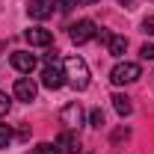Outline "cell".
I'll return each mask as SVG.
<instances>
[{
  "label": "cell",
  "instance_id": "obj_21",
  "mask_svg": "<svg viewBox=\"0 0 154 154\" xmlns=\"http://www.w3.org/2000/svg\"><path fill=\"white\" fill-rule=\"evenodd\" d=\"M18 136H21V139H27V136H30V128H27V125H21V128H18Z\"/></svg>",
  "mask_w": 154,
  "mask_h": 154
},
{
  "label": "cell",
  "instance_id": "obj_3",
  "mask_svg": "<svg viewBox=\"0 0 154 154\" xmlns=\"http://www.w3.org/2000/svg\"><path fill=\"white\" fill-rule=\"evenodd\" d=\"M92 38H98L95 21L83 18V21H77L74 27H71V42H74V45H86V42H92Z\"/></svg>",
  "mask_w": 154,
  "mask_h": 154
},
{
  "label": "cell",
  "instance_id": "obj_15",
  "mask_svg": "<svg viewBox=\"0 0 154 154\" xmlns=\"http://www.w3.org/2000/svg\"><path fill=\"white\" fill-rule=\"evenodd\" d=\"M33 154H57V148H54L51 142H38L36 148H33Z\"/></svg>",
  "mask_w": 154,
  "mask_h": 154
},
{
  "label": "cell",
  "instance_id": "obj_9",
  "mask_svg": "<svg viewBox=\"0 0 154 154\" xmlns=\"http://www.w3.org/2000/svg\"><path fill=\"white\" fill-rule=\"evenodd\" d=\"M24 38H27L30 45H36V48H48V45L54 42V33L45 30V27H30V30L24 33Z\"/></svg>",
  "mask_w": 154,
  "mask_h": 154
},
{
  "label": "cell",
  "instance_id": "obj_2",
  "mask_svg": "<svg viewBox=\"0 0 154 154\" xmlns=\"http://www.w3.org/2000/svg\"><path fill=\"white\" fill-rule=\"evenodd\" d=\"M142 77V68L136 65V62H119L113 71H110V80H113L116 86H128V83H136Z\"/></svg>",
  "mask_w": 154,
  "mask_h": 154
},
{
  "label": "cell",
  "instance_id": "obj_19",
  "mask_svg": "<svg viewBox=\"0 0 154 154\" xmlns=\"http://www.w3.org/2000/svg\"><path fill=\"white\" fill-rule=\"evenodd\" d=\"M142 33H148V36H154V15H148V18L142 21Z\"/></svg>",
  "mask_w": 154,
  "mask_h": 154
},
{
  "label": "cell",
  "instance_id": "obj_23",
  "mask_svg": "<svg viewBox=\"0 0 154 154\" xmlns=\"http://www.w3.org/2000/svg\"><path fill=\"white\" fill-rule=\"evenodd\" d=\"M119 3H122V6H131V3H134V0H119Z\"/></svg>",
  "mask_w": 154,
  "mask_h": 154
},
{
  "label": "cell",
  "instance_id": "obj_13",
  "mask_svg": "<svg viewBox=\"0 0 154 154\" xmlns=\"http://www.w3.org/2000/svg\"><path fill=\"white\" fill-rule=\"evenodd\" d=\"M9 142H12V128L0 122V148H9Z\"/></svg>",
  "mask_w": 154,
  "mask_h": 154
},
{
  "label": "cell",
  "instance_id": "obj_18",
  "mask_svg": "<svg viewBox=\"0 0 154 154\" xmlns=\"http://www.w3.org/2000/svg\"><path fill=\"white\" fill-rule=\"evenodd\" d=\"M139 57L142 59H154V45H142V48H139Z\"/></svg>",
  "mask_w": 154,
  "mask_h": 154
},
{
  "label": "cell",
  "instance_id": "obj_7",
  "mask_svg": "<svg viewBox=\"0 0 154 154\" xmlns=\"http://www.w3.org/2000/svg\"><path fill=\"white\" fill-rule=\"evenodd\" d=\"M27 12H30V18L45 21V18L54 15V0H30L27 3Z\"/></svg>",
  "mask_w": 154,
  "mask_h": 154
},
{
  "label": "cell",
  "instance_id": "obj_22",
  "mask_svg": "<svg viewBox=\"0 0 154 154\" xmlns=\"http://www.w3.org/2000/svg\"><path fill=\"white\" fill-rule=\"evenodd\" d=\"M92 3H98V0H77V6H92Z\"/></svg>",
  "mask_w": 154,
  "mask_h": 154
},
{
  "label": "cell",
  "instance_id": "obj_10",
  "mask_svg": "<svg viewBox=\"0 0 154 154\" xmlns=\"http://www.w3.org/2000/svg\"><path fill=\"white\" fill-rule=\"evenodd\" d=\"M12 68H18L21 74H30V71L36 68V57L27 54V51H15V54H12Z\"/></svg>",
  "mask_w": 154,
  "mask_h": 154
},
{
  "label": "cell",
  "instance_id": "obj_12",
  "mask_svg": "<svg viewBox=\"0 0 154 154\" xmlns=\"http://www.w3.org/2000/svg\"><path fill=\"white\" fill-rule=\"evenodd\" d=\"M113 107H116V113L122 116V119H125V116H131V110H134L131 98H128V95H122V92H116V95H113Z\"/></svg>",
  "mask_w": 154,
  "mask_h": 154
},
{
  "label": "cell",
  "instance_id": "obj_17",
  "mask_svg": "<svg viewBox=\"0 0 154 154\" xmlns=\"http://www.w3.org/2000/svg\"><path fill=\"white\" fill-rule=\"evenodd\" d=\"M89 119H92V125H95V128H101V125H104V110H101V107H98V110H92V116H89Z\"/></svg>",
  "mask_w": 154,
  "mask_h": 154
},
{
  "label": "cell",
  "instance_id": "obj_11",
  "mask_svg": "<svg viewBox=\"0 0 154 154\" xmlns=\"http://www.w3.org/2000/svg\"><path fill=\"white\" fill-rule=\"evenodd\" d=\"M125 51H128V38H125V36H110V42H107V54L125 57Z\"/></svg>",
  "mask_w": 154,
  "mask_h": 154
},
{
  "label": "cell",
  "instance_id": "obj_1",
  "mask_svg": "<svg viewBox=\"0 0 154 154\" xmlns=\"http://www.w3.org/2000/svg\"><path fill=\"white\" fill-rule=\"evenodd\" d=\"M62 71H65L68 83L74 86L77 92H83V89L89 86V65H86V59H83V57H77V54L65 57V59H62Z\"/></svg>",
  "mask_w": 154,
  "mask_h": 154
},
{
  "label": "cell",
  "instance_id": "obj_6",
  "mask_svg": "<svg viewBox=\"0 0 154 154\" xmlns=\"http://www.w3.org/2000/svg\"><path fill=\"white\" fill-rule=\"evenodd\" d=\"M36 95H38V89H36V83L30 80V77H18L15 80V98L18 101H36Z\"/></svg>",
  "mask_w": 154,
  "mask_h": 154
},
{
  "label": "cell",
  "instance_id": "obj_20",
  "mask_svg": "<svg viewBox=\"0 0 154 154\" xmlns=\"http://www.w3.org/2000/svg\"><path fill=\"white\" fill-rule=\"evenodd\" d=\"M45 65H62L57 54H45Z\"/></svg>",
  "mask_w": 154,
  "mask_h": 154
},
{
  "label": "cell",
  "instance_id": "obj_5",
  "mask_svg": "<svg viewBox=\"0 0 154 154\" xmlns=\"http://www.w3.org/2000/svg\"><path fill=\"white\" fill-rule=\"evenodd\" d=\"M59 119H62V125H65L68 131H77V128L83 125V107H80L77 101H71V104H65V107H62Z\"/></svg>",
  "mask_w": 154,
  "mask_h": 154
},
{
  "label": "cell",
  "instance_id": "obj_16",
  "mask_svg": "<svg viewBox=\"0 0 154 154\" xmlns=\"http://www.w3.org/2000/svg\"><path fill=\"white\" fill-rule=\"evenodd\" d=\"M74 3H77V0H54V6H57L59 12H71V9H74Z\"/></svg>",
  "mask_w": 154,
  "mask_h": 154
},
{
  "label": "cell",
  "instance_id": "obj_4",
  "mask_svg": "<svg viewBox=\"0 0 154 154\" xmlns=\"http://www.w3.org/2000/svg\"><path fill=\"white\" fill-rule=\"evenodd\" d=\"M42 86L51 89V92L62 89V86H65V71H62L59 65H45V71H42Z\"/></svg>",
  "mask_w": 154,
  "mask_h": 154
},
{
  "label": "cell",
  "instance_id": "obj_14",
  "mask_svg": "<svg viewBox=\"0 0 154 154\" xmlns=\"http://www.w3.org/2000/svg\"><path fill=\"white\" fill-rule=\"evenodd\" d=\"M9 110H12V98L6 95V92H0V119L9 113Z\"/></svg>",
  "mask_w": 154,
  "mask_h": 154
},
{
  "label": "cell",
  "instance_id": "obj_8",
  "mask_svg": "<svg viewBox=\"0 0 154 154\" xmlns=\"http://www.w3.org/2000/svg\"><path fill=\"white\" fill-rule=\"evenodd\" d=\"M54 148H57V154H77L80 151V142H77V136L71 134V131H65V134L57 136Z\"/></svg>",
  "mask_w": 154,
  "mask_h": 154
}]
</instances>
